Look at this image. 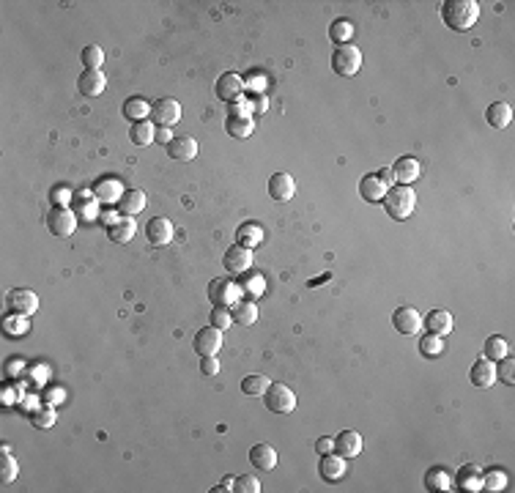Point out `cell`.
<instances>
[{
  "mask_svg": "<svg viewBox=\"0 0 515 493\" xmlns=\"http://www.w3.org/2000/svg\"><path fill=\"white\" fill-rule=\"evenodd\" d=\"M442 19L449 30L463 33V30L477 25L480 6H477V0H447L442 6Z\"/></svg>",
  "mask_w": 515,
  "mask_h": 493,
  "instance_id": "cell-1",
  "label": "cell"
},
{
  "mask_svg": "<svg viewBox=\"0 0 515 493\" xmlns=\"http://www.w3.org/2000/svg\"><path fill=\"white\" fill-rule=\"evenodd\" d=\"M381 203H384V212L389 214L392 219L403 222V219H409V216L414 214V209H417V195H414L411 187L397 184V187H389V189H386V195H384Z\"/></svg>",
  "mask_w": 515,
  "mask_h": 493,
  "instance_id": "cell-2",
  "label": "cell"
},
{
  "mask_svg": "<svg viewBox=\"0 0 515 493\" xmlns=\"http://www.w3.org/2000/svg\"><path fill=\"white\" fill-rule=\"evenodd\" d=\"M263 403L272 414H291L296 409V395L288 384H269L263 392Z\"/></svg>",
  "mask_w": 515,
  "mask_h": 493,
  "instance_id": "cell-3",
  "label": "cell"
},
{
  "mask_svg": "<svg viewBox=\"0 0 515 493\" xmlns=\"http://www.w3.org/2000/svg\"><path fill=\"white\" fill-rule=\"evenodd\" d=\"M362 69V53L357 44H343L332 53V71L340 77H354Z\"/></svg>",
  "mask_w": 515,
  "mask_h": 493,
  "instance_id": "cell-4",
  "label": "cell"
},
{
  "mask_svg": "<svg viewBox=\"0 0 515 493\" xmlns=\"http://www.w3.org/2000/svg\"><path fill=\"white\" fill-rule=\"evenodd\" d=\"M214 93L225 104H236L238 99H244V80L238 74H233V71H225L214 82Z\"/></svg>",
  "mask_w": 515,
  "mask_h": 493,
  "instance_id": "cell-5",
  "label": "cell"
},
{
  "mask_svg": "<svg viewBox=\"0 0 515 493\" xmlns=\"http://www.w3.org/2000/svg\"><path fill=\"white\" fill-rule=\"evenodd\" d=\"M153 127H173L181 121V104L176 99H159L151 104V118H148Z\"/></svg>",
  "mask_w": 515,
  "mask_h": 493,
  "instance_id": "cell-6",
  "label": "cell"
},
{
  "mask_svg": "<svg viewBox=\"0 0 515 493\" xmlns=\"http://www.w3.org/2000/svg\"><path fill=\"white\" fill-rule=\"evenodd\" d=\"M47 227H50L53 236L66 239V236H72L74 230H77V216L66 206H55L53 212L47 214Z\"/></svg>",
  "mask_w": 515,
  "mask_h": 493,
  "instance_id": "cell-7",
  "label": "cell"
},
{
  "mask_svg": "<svg viewBox=\"0 0 515 493\" xmlns=\"http://www.w3.org/2000/svg\"><path fill=\"white\" fill-rule=\"evenodd\" d=\"M241 296V288L233 280H212L209 285V301L214 307H233Z\"/></svg>",
  "mask_w": 515,
  "mask_h": 493,
  "instance_id": "cell-8",
  "label": "cell"
},
{
  "mask_svg": "<svg viewBox=\"0 0 515 493\" xmlns=\"http://www.w3.org/2000/svg\"><path fill=\"white\" fill-rule=\"evenodd\" d=\"M8 310H11L14 315L30 318L33 313H39V296H36L33 290H28V288H14V290L8 293Z\"/></svg>",
  "mask_w": 515,
  "mask_h": 493,
  "instance_id": "cell-9",
  "label": "cell"
},
{
  "mask_svg": "<svg viewBox=\"0 0 515 493\" xmlns=\"http://www.w3.org/2000/svg\"><path fill=\"white\" fill-rule=\"evenodd\" d=\"M222 266L230 272V275H244L252 269V250H244L238 244L227 247L225 255H222Z\"/></svg>",
  "mask_w": 515,
  "mask_h": 493,
  "instance_id": "cell-10",
  "label": "cell"
},
{
  "mask_svg": "<svg viewBox=\"0 0 515 493\" xmlns=\"http://www.w3.org/2000/svg\"><path fill=\"white\" fill-rule=\"evenodd\" d=\"M296 195V181L291 173H274L269 178V198L274 203H288Z\"/></svg>",
  "mask_w": 515,
  "mask_h": 493,
  "instance_id": "cell-11",
  "label": "cell"
},
{
  "mask_svg": "<svg viewBox=\"0 0 515 493\" xmlns=\"http://www.w3.org/2000/svg\"><path fill=\"white\" fill-rule=\"evenodd\" d=\"M146 239L151 247H167L173 239V222L165 216H153L146 225Z\"/></svg>",
  "mask_w": 515,
  "mask_h": 493,
  "instance_id": "cell-12",
  "label": "cell"
},
{
  "mask_svg": "<svg viewBox=\"0 0 515 493\" xmlns=\"http://www.w3.org/2000/svg\"><path fill=\"white\" fill-rule=\"evenodd\" d=\"M392 326L400 332V335H417L422 329V318L414 307H397L392 313Z\"/></svg>",
  "mask_w": 515,
  "mask_h": 493,
  "instance_id": "cell-13",
  "label": "cell"
},
{
  "mask_svg": "<svg viewBox=\"0 0 515 493\" xmlns=\"http://www.w3.org/2000/svg\"><path fill=\"white\" fill-rule=\"evenodd\" d=\"M469 381L474 384V387H480V389H488V387H494L496 384V362H491V359H477L474 364H471V370H469Z\"/></svg>",
  "mask_w": 515,
  "mask_h": 493,
  "instance_id": "cell-14",
  "label": "cell"
},
{
  "mask_svg": "<svg viewBox=\"0 0 515 493\" xmlns=\"http://www.w3.org/2000/svg\"><path fill=\"white\" fill-rule=\"evenodd\" d=\"M104 88H107V77H104V71L99 69H85L79 74V80H77V91L82 96H91V99L93 96H102Z\"/></svg>",
  "mask_w": 515,
  "mask_h": 493,
  "instance_id": "cell-15",
  "label": "cell"
},
{
  "mask_svg": "<svg viewBox=\"0 0 515 493\" xmlns=\"http://www.w3.org/2000/svg\"><path fill=\"white\" fill-rule=\"evenodd\" d=\"M392 173H395V184L411 187V184H414V181L420 178V173H422V165H420V159H414V156H400V159L395 162Z\"/></svg>",
  "mask_w": 515,
  "mask_h": 493,
  "instance_id": "cell-16",
  "label": "cell"
},
{
  "mask_svg": "<svg viewBox=\"0 0 515 493\" xmlns=\"http://www.w3.org/2000/svg\"><path fill=\"white\" fill-rule=\"evenodd\" d=\"M455 485H458V491H463V493L483 491V472H480V466H474V463L460 466V469L455 472Z\"/></svg>",
  "mask_w": 515,
  "mask_h": 493,
  "instance_id": "cell-17",
  "label": "cell"
},
{
  "mask_svg": "<svg viewBox=\"0 0 515 493\" xmlns=\"http://www.w3.org/2000/svg\"><path fill=\"white\" fill-rule=\"evenodd\" d=\"M222 348V332L217 326H206L195 335V351L200 356H217Z\"/></svg>",
  "mask_w": 515,
  "mask_h": 493,
  "instance_id": "cell-18",
  "label": "cell"
},
{
  "mask_svg": "<svg viewBox=\"0 0 515 493\" xmlns=\"http://www.w3.org/2000/svg\"><path fill=\"white\" fill-rule=\"evenodd\" d=\"M422 326L428 329V335L447 337V335L455 329V318H452V313H447V310H431L428 318L422 321Z\"/></svg>",
  "mask_w": 515,
  "mask_h": 493,
  "instance_id": "cell-19",
  "label": "cell"
},
{
  "mask_svg": "<svg viewBox=\"0 0 515 493\" xmlns=\"http://www.w3.org/2000/svg\"><path fill=\"white\" fill-rule=\"evenodd\" d=\"M335 452H337L340 458H346V461L362 455V436H359L357 430H343V433L335 438Z\"/></svg>",
  "mask_w": 515,
  "mask_h": 493,
  "instance_id": "cell-20",
  "label": "cell"
},
{
  "mask_svg": "<svg viewBox=\"0 0 515 493\" xmlns=\"http://www.w3.org/2000/svg\"><path fill=\"white\" fill-rule=\"evenodd\" d=\"M138 233V222L132 216H118L113 225H107V239L115 244H129Z\"/></svg>",
  "mask_w": 515,
  "mask_h": 493,
  "instance_id": "cell-21",
  "label": "cell"
},
{
  "mask_svg": "<svg viewBox=\"0 0 515 493\" xmlns=\"http://www.w3.org/2000/svg\"><path fill=\"white\" fill-rule=\"evenodd\" d=\"M346 458H340L337 452H329V455H321V477L326 480V483H340L343 477H346Z\"/></svg>",
  "mask_w": 515,
  "mask_h": 493,
  "instance_id": "cell-22",
  "label": "cell"
},
{
  "mask_svg": "<svg viewBox=\"0 0 515 493\" xmlns=\"http://www.w3.org/2000/svg\"><path fill=\"white\" fill-rule=\"evenodd\" d=\"M250 463L258 472H274V466H277V449L272 444H255L250 449Z\"/></svg>",
  "mask_w": 515,
  "mask_h": 493,
  "instance_id": "cell-23",
  "label": "cell"
},
{
  "mask_svg": "<svg viewBox=\"0 0 515 493\" xmlns=\"http://www.w3.org/2000/svg\"><path fill=\"white\" fill-rule=\"evenodd\" d=\"M115 209H118L121 216H135V214H140L146 209V192H143V189H127V192L121 195V201L115 203Z\"/></svg>",
  "mask_w": 515,
  "mask_h": 493,
  "instance_id": "cell-24",
  "label": "cell"
},
{
  "mask_svg": "<svg viewBox=\"0 0 515 493\" xmlns=\"http://www.w3.org/2000/svg\"><path fill=\"white\" fill-rule=\"evenodd\" d=\"M261 241H263V227H261L258 222H244V225H238V230H236V244H238V247L255 250V247H261Z\"/></svg>",
  "mask_w": 515,
  "mask_h": 493,
  "instance_id": "cell-25",
  "label": "cell"
},
{
  "mask_svg": "<svg viewBox=\"0 0 515 493\" xmlns=\"http://www.w3.org/2000/svg\"><path fill=\"white\" fill-rule=\"evenodd\" d=\"M93 195L96 201H104V203H118L121 195H124V187L118 178H99L93 184Z\"/></svg>",
  "mask_w": 515,
  "mask_h": 493,
  "instance_id": "cell-26",
  "label": "cell"
},
{
  "mask_svg": "<svg viewBox=\"0 0 515 493\" xmlns=\"http://www.w3.org/2000/svg\"><path fill=\"white\" fill-rule=\"evenodd\" d=\"M167 154L178 162H192L198 156V140L195 138H173L167 145Z\"/></svg>",
  "mask_w": 515,
  "mask_h": 493,
  "instance_id": "cell-27",
  "label": "cell"
},
{
  "mask_svg": "<svg viewBox=\"0 0 515 493\" xmlns=\"http://www.w3.org/2000/svg\"><path fill=\"white\" fill-rule=\"evenodd\" d=\"M230 313H233V321L238 324V326H252L255 321H258V304H255V299H238L233 307H230Z\"/></svg>",
  "mask_w": 515,
  "mask_h": 493,
  "instance_id": "cell-28",
  "label": "cell"
},
{
  "mask_svg": "<svg viewBox=\"0 0 515 493\" xmlns=\"http://www.w3.org/2000/svg\"><path fill=\"white\" fill-rule=\"evenodd\" d=\"M485 118H488V124H491L494 129H507L510 121H513V107H510L507 102H494V104L488 107Z\"/></svg>",
  "mask_w": 515,
  "mask_h": 493,
  "instance_id": "cell-29",
  "label": "cell"
},
{
  "mask_svg": "<svg viewBox=\"0 0 515 493\" xmlns=\"http://www.w3.org/2000/svg\"><path fill=\"white\" fill-rule=\"evenodd\" d=\"M124 115L132 121V124H138V121H148L151 118V104H148L143 96H129L127 102H124Z\"/></svg>",
  "mask_w": 515,
  "mask_h": 493,
  "instance_id": "cell-30",
  "label": "cell"
},
{
  "mask_svg": "<svg viewBox=\"0 0 515 493\" xmlns=\"http://www.w3.org/2000/svg\"><path fill=\"white\" fill-rule=\"evenodd\" d=\"M17 474H19V463L11 455V449L3 444L0 447V485H11L17 480Z\"/></svg>",
  "mask_w": 515,
  "mask_h": 493,
  "instance_id": "cell-31",
  "label": "cell"
},
{
  "mask_svg": "<svg viewBox=\"0 0 515 493\" xmlns=\"http://www.w3.org/2000/svg\"><path fill=\"white\" fill-rule=\"evenodd\" d=\"M386 184H381L378 181V176H365L362 181H359V195L368 201V203H381L384 201V195H386Z\"/></svg>",
  "mask_w": 515,
  "mask_h": 493,
  "instance_id": "cell-32",
  "label": "cell"
},
{
  "mask_svg": "<svg viewBox=\"0 0 515 493\" xmlns=\"http://www.w3.org/2000/svg\"><path fill=\"white\" fill-rule=\"evenodd\" d=\"M255 129V118H236V115H227L225 118V132L236 140H247Z\"/></svg>",
  "mask_w": 515,
  "mask_h": 493,
  "instance_id": "cell-33",
  "label": "cell"
},
{
  "mask_svg": "<svg viewBox=\"0 0 515 493\" xmlns=\"http://www.w3.org/2000/svg\"><path fill=\"white\" fill-rule=\"evenodd\" d=\"M351 36H354V22L351 19H335L329 25V39L343 47V44H351Z\"/></svg>",
  "mask_w": 515,
  "mask_h": 493,
  "instance_id": "cell-34",
  "label": "cell"
},
{
  "mask_svg": "<svg viewBox=\"0 0 515 493\" xmlns=\"http://www.w3.org/2000/svg\"><path fill=\"white\" fill-rule=\"evenodd\" d=\"M269 378L266 375H261V373H252V375H244L241 378V392L244 395H250V398H263V392L269 389Z\"/></svg>",
  "mask_w": 515,
  "mask_h": 493,
  "instance_id": "cell-35",
  "label": "cell"
},
{
  "mask_svg": "<svg viewBox=\"0 0 515 493\" xmlns=\"http://www.w3.org/2000/svg\"><path fill=\"white\" fill-rule=\"evenodd\" d=\"M241 293H247L250 299H261L263 293H266V280H263V275H258V272H244V280H241Z\"/></svg>",
  "mask_w": 515,
  "mask_h": 493,
  "instance_id": "cell-36",
  "label": "cell"
},
{
  "mask_svg": "<svg viewBox=\"0 0 515 493\" xmlns=\"http://www.w3.org/2000/svg\"><path fill=\"white\" fill-rule=\"evenodd\" d=\"M507 353H510V346H507V340L499 337V335H491V337L485 340V346H483V356L491 359V362H499V359H505Z\"/></svg>",
  "mask_w": 515,
  "mask_h": 493,
  "instance_id": "cell-37",
  "label": "cell"
},
{
  "mask_svg": "<svg viewBox=\"0 0 515 493\" xmlns=\"http://www.w3.org/2000/svg\"><path fill=\"white\" fill-rule=\"evenodd\" d=\"M28 329H30V324H28L25 315H14V313H11V315L3 318V332H6L8 337H25Z\"/></svg>",
  "mask_w": 515,
  "mask_h": 493,
  "instance_id": "cell-38",
  "label": "cell"
},
{
  "mask_svg": "<svg viewBox=\"0 0 515 493\" xmlns=\"http://www.w3.org/2000/svg\"><path fill=\"white\" fill-rule=\"evenodd\" d=\"M153 132H156V127L151 121H138L129 127V140L135 145H148V142H153Z\"/></svg>",
  "mask_w": 515,
  "mask_h": 493,
  "instance_id": "cell-39",
  "label": "cell"
},
{
  "mask_svg": "<svg viewBox=\"0 0 515 493\" xmlns=\"http://www.w3.org/2000/svg\"><path fill=\"white\" fill-rule=\"evenodd\" d=\"M449 485H452V480H449V474L444 472L442 466H436V469H431L425 474V488L428 491H452Z\"/></svg>",
  "mask_w": 515,
  "mask_h": 493,
  "instance_id": "cell-40",
  "label": "cell"
},
{
  "mask_svg": "<svg viewBox=\"0 0 515 493\" xmlns=\"http://www.w3.org/2000/svg\"><path fill=\"white\" fill-rule=\"evenodd\" d=\"M507 488V474L502 469H491L483 474V491H491V493H499Z\"/></svg>",
  "mask_w": 515,
  "mask_h": 493,
  "instance_id": "cell-41",
  "label": "cell"
},
{
  "mask_svg": "<svg viewBox=\"0 0 515 493\" xmlns=\"http://www.w3.org/2000/svg\"><path fill=\"white\" fill-rule=\"evenodd\" d=\"M79 61H82L85 69H102V64H104V50H102L99 44H88V47L82 50Z\"/></svg>",
  "mask_w": 515,
  "mask_h": 493,
  "instance_id": "cell-42",
  "label": "cell"
},
{
  "mask_svg": "<svg viewBox=\"0 0 515 493\" xmlns=\"http://www.w3.org/2000/svg\"><path fill=\"white\" fill-rule=\"evenodd\" d=\"M420 353L433 359V356H442L444 353V337H436V335H422L420 337Z\"/></svg>",
  "mask_w": 515,
  "mask_h": 493,
  "instance_id": "cell-43",
  "label": "cell"
},
{
  "mask_svg": "<svg viewBox=\"0 0 515 493\" xmlns=\"http://www.w3.org/2000/svg\"><path fill=\"white\" fill-rule=\"evenodd\" d=\"M496 381H502V384H507V387H513L515 384V359L507 353L505 359H499V364H496Z\"/></svg>",
  "mask_w": 515,
  "mask_h": 493,
  "instance_id": "cell-44",
  "label": "cell"
},
{
  "mask_svg": "<svg viewBox=\"0 0 515 493\" xmlns=\"http://www.w3.org/2000/svg\"><path fill=\"white\" fill-rule=\"evenodd\" d=\"M30 425H33V427H41V430L53 427V425H55V409H50V406L36 409V411L30 414Z\"/></svg>",
  "mask_w": 515,
  "mask_h": 493,
  "instance_id": "cell-45",
  "label": "cell"
},
{
  "mask_svg": "<svg viewBox=\"0 0 515 493\" xmlns=\"http://www.w3.org/2000/svg\"><path fill=\"white\" fill-rule=\"evenodd\" d=\"M233 491L236 493H261V483H258V477H252V474H241V477L233 480Z\"/></svg>",
  "mask_w": 515,
  "mask_h": 493,
  "instance_id": "cell-46",
  "label": "cell"
},
{
  "mask_svg": "<svg viewBox=\"0 0 515 493\" xmlns=\"http://www.w3.org/2000/svg\"><path fill=\"white\" fill-rule=\"evenodd\" d=\"M230 324H233V313H230V307H214V310H212V326H217L220 332H225Z\"/></svg>",
  "mask_w": 515,
  "mask_h": 493,
  "instance_id": "cell-47",
  "label": "cell"
},
{
  "mask_svg": "<svg viewBox=\"0 0 515 493\" xmlns=\"http://www.w3.org/2000/svg\"><path fill=\"white\" fill-rule=\"evenodd\" d=\"M244 88H252L255 93H263V88H266V80H263V74L258 69H252L250 74H247V80H244Z\"/></svg>",
  "mask_w": 515,
  "mask_h": 493,
  "instance_id": "cell-48",
  "label": "cell"
},
{
  "mask_svg": "<svg viewBox=\"0 0 515 493\" xmlns=\"http://www.w3.org/2000/svg\"><path fill=\"white\" fill-rule=\"evenodd\" d=\"M200 373L209 375V378H214L220 373V359L217 356H200Z\"/></svg>",
  "mask_w": 515,
  "mask_h": 493,
  "instance_id": "cell-49",
  "label": "cell"
},
{
  "mask_svg": "<svg viewBox=\"0 0 515 493\" xmlns=\"http://www.w3.org/2000/svg\"><path fill=\"white\" fill-rule=\"evenodd\" d=\"M266 110H269V96L266 93H258L252 99V115H266Z\"/></svg>",
  "mask_w": 515,
  "mask_h": 493,
  "instance_id": "cell-50",
  "label": "cell"
},
{
  "mask_svg": "<svg viewBox=\"0 0 515 493\" xmlns=\"http://www.w3.org/2000/svg\"><path fill=\"white\" fill-rule=\"evenodd\" d=\"M170 140H173V132L167 129V127H156V132H153V142H159V145H170Z\"/></svg>",
  "mask_w": 515,
  "mask_h": 493,
  "instance_id": "cell-51",
  "label": "cell"
},
{
  "mask_svg": "<svg viewBox=\"0 0 515 493\" xmlns=\"http://www.w3.org/2000/svg\"><path fill=\"white\" fill-rule=\"evenodd\" d=\"M315 449H318V455H329V452H335V438H318L315 441Z\"/></svg>",
  "mask_w": 515,
  "mask_h": 493,
  "instance_id": "cell-52",
  "label": "cell"
},
{
  "mask_svg": "<svg viewBox=\"0 0 515 493\" xmlns=\"http://www.w3.org/2000/svg\"><path fill=\"white\" fill-rule=\"evenodd\" d=\"M375 176H378V181H381V184H386V187H392V184H395V173H392V167H381Z\"/></svg>",
  "mask_w": 515,
  "mask_h": 493,
  "instance_id": "cell-53",
  "label": "cell"
},
{
  "mask_svg": "<svg viewBox=\"0 0 515 493\" xmlns=\"http://www.w3.org/2000/svg\"><path fill=\"white\" fill-rule=\"evenodd\" d=\"M6 373H8V375H11V373L19 375V373H22V362H19V359H11V362L6 364Z\"/></svg>",
  "mask_w": 515,
  "mask_h": 493,
  "instance_id": "cell-54",
  "label": "cell"
},
{
  "mask_svg": "<svg viewBox=\"0 0 515 493\" xmlns=\"http://www.w3.org/2000/svg\"><path fill=\"white\" fill-rule=\"evenodd\" d=\"M61 400H64V392H61V389H53V392L47 395V403H50V406H55V403H61Z\"/></svg>",
  "mask_w": 515,
  "mask_h": 493,
  "instance_id": "cell-55",
  "label": "cell"
},
{
  "mask_svg": "<svg viewBox=\"0 0 515 493\" xmlns=\"http://www.w3.org/2000/svg\"><path fill=\"white\" fill-rule=\"evenodd\" d=\"M214 491H217V493L233 491V477H225V480H222V485H220V488H214Z\"/></svg>",
  "mask_w": 515,
  "mask_h": 493,
  "instance_id": "cell-56",
  "label": "cell"
}]
</instances>
